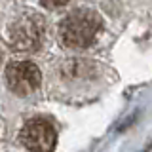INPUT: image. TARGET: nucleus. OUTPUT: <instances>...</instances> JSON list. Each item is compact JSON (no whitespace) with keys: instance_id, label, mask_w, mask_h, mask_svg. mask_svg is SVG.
Wrapping results in <instances>:
<instances>
[{"instance_id":"3","label":"nucleus","mask_w":152,"mask_h":152,"mask_svg":"<svg viewBox=\"0 0 152 152\" xmlns=\"http://www.w3.org/2000/svg\"><path fill=\"white\" fill-rule=\"evenodd\" d=\"M19 141L31 152H53L55 148V127L46 118H32L23 126Z\"/></svg>"},{"instance_id":"2","label":"nucleus","mask_w":152,"mask_h":152,"mask_svg":"<svg viewBox=\"0 0 152 152\" xmlns=\"http://www.w3.org/2000/svg\"><path fill=\"white\" fill-rule=\"evenodd\" d=\"M44 19L40 15H23L10 28V42L19 51H36L44 42Z\"/></svg>"},{"instance_id":"6","label":"nucleus","mask_w":152,"mask_h":152,"mask_svg":"<svg viewBox=\"0 0 152 152\" xmlns=\"http://www.w3.org/2000/svg\"><path fill=\"white\" fill-rule=\"evenodd\" d=\"M2 57H4V53H2V50H0V63H2Z\"/></svg>"},{"instance_id":"4","label":"nucleus","mask_w":152,"mask_h":152,"mask_svg":"<svg viewBox=\"0 0 152 152\" xmlns=\"http://www.w3.org/2000/svg\"><path fill=\"white\" fill-rule=\"evenodd\" d=\"M6 82L13 93L31 95L40 88L42 74L40 69L31 61H15L6 69Z\"/></svg>"},{"instance_id":"5","label":"nucleus","mask_w":152,"mask_h":152,"mask_svg":"<svg viewBox=\"0 0 152 152\" xmlns=\"http://www.w3.org/2000/svg\"><path fill=\"white\" fill-rule=\"evenodd\" d=\"M44 2V6H48V8H55V6H65L69 0H42Z\"/></svg>"},{"instance_id":"1","label":"nucleus","mask_w":152,"mask_h":152,"mask_svg":"<svg viewBox=\"0 0 152 152\" xmlns=\"http://www.w3.org/2000/svg\"><path fill=\"white\" fill-rule=\"evenodd\" d=\"M101 17L93 10H76L69 13L59 25V40L66 48L82 50L95 40L101 31Z\"/></svg>"}]
</instances>
